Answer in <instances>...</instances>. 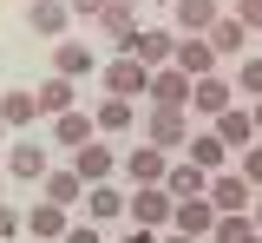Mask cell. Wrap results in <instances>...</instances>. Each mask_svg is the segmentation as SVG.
I'll return each instance as SVG.
<instances>
[{
  "label": "cell",
  "mask_w": 262,
  "mask_h": 243,
  "mask_svg": "<svg viewBox=\"0 0 262 243\" xmlns=\"http://www.w3.org/2000/svg\"><path fill=\"white\" fill-rule=\"evenodd\" d=\"M85 217H92V224H118V217H131V197L118 184H92V191H85Z\"/></svg>",
  "instance_id": "d6986e66"
},
{
  "label": "cell",
  "mask_w": 262,
  "mask_h": 243,
  "mask_svg": "<svg viewBox=\"0 0 262 243\" xmlns=\"http://www.w3.org/2000/svg\"><path fill=\"white\" fill-rule=\"evenodd\" d=\"M98 79H105L112 99H144V92H151V66H138L131 53H118L112 66H98Z\"/></svg>",
  "instance_id": "7a4b0ae2"
},
{
  "label": "cell",
  "mask_w": 262,
  "mask_h": 243,
  "mask_svg": "<svg viewBox=\"0 0 262 243\" xmlns=\"http://www.w3.org/2000/svg\"><path fill=\"white\" fill-rule=\"evenodd\" d=\"M164 243H203V237H184V230H177V237H164Z\"/></svg>",
  "instance_id": "8d00e7d4"
},
{
  "label": "cell",
  "mask_w": 262,
  "mask_h": 243,
  "mask_svg": "<svg viewBox=\"0 0 262 243\" xmlns=\"http://www.w3.org/2000/svg\"><path fill=\"white\" fill-rule=\"evenodd\" d=\"M131 59H138V66H151V72H158V66H177V33H170V27H144Z\"/></svg>",
  "instance_id": "7c38bea8"
},
{
  "label": "cell",
  "mask_w": 262,
  "mask_h": 243,
  "mask_svg": "<svg viewBox=\"0 0 262 243\" xmlns=\"http://www.w3.org/2000/svg\"><path fill=\"white\" fill-rule=\"evenodd\" d=\"M164 7H177V0H164Z\"/></svg>",
  "instance_id": "60d3db41"
},
{
  "label": "cell",
  "mask_w": 262,
  "mask_h": 243,
  "mask_svg": "<svg viewBox=\"0 0 262 243\" xmlns=\"http://www.w3.org/2000/svg\"><path fill=\"white\" fill-rule=\"evenodd\" d=\"M92 118H98V138H125L131 125H138V99H112L105 92V105H98Z\"/></svg>",
  "instance_id": "ffe728a7"
},
{
  "label": "cell",
  "mask_w": 262,
  "mask_h": 243,
  "mask_svg": "<svg viewBox=\"0 0 262 243\" xmlns=\"http://www.w3.org/2000/svg\"><path fill=\"white\" fill-rule=\"evenodd\" d=\"M203 39L216 46V59H249V53H243V46H249V27H243V20H236L229 7H223V20H216V27H210Z\"/></svg>",
  "instance_id": "ac0fdd59"
},
{
  "label": "cell",
  "mask_w": 262,
  "mask_h": 243,
  "mask_svg": "<svg viewBox=\"0 0 262 243\" xmlns=\"http://www.w3.org/2000/svg\"><path fill=\"white\" fill-rule=\"evenodd\" d=\"M33 99H39V118H59V112H72V105H79V86H72V79H59V72H46V79L33 86Z\"/></svg>",
  "instance_id": "2e32d148"
},
{
  "label": "cell",
  "mask_w": 262,
  "mask_h": 243,
  "mask_svg": "<svg viewBox=\"0 0 262 243\" xmlns=\"http://www.w3.org/2000/svg\"><path fill=\"white\" fill-rule=\"evenodd\" d=\"M66 7H72V20H98V13H105L112 0H66Z\"/></svg>",
  "instance_id": "d6a6232c"
},
{
  "label": "cell",
  "mask_w": 262,
  "mask_h": 243,
  "mask_svg": "<svg viewBox=\"0 0 262 243\" xmlns=\"http://www.w3.org/2000/svg\"><path fill=\"white\" fill-rule=\"evenodd\" d=\"M131 224H138V230H164V224H177V197H170L164 184H138V191H131Z\"/></svg>",
  "instance_id": "6da1fadb"
},
{
  "label": "cell",
  "mask_w": 262,
  "mask_h": 243,
  "mask_svg": "<svg viewBox=\"0 0 262 243\" xmlns=\"http://www.w3.org/2000/svg\"><path fill=\"white\" fill-rule=\"evenodd\" d=\"M27 27L59 46V39H72V33H66V27H72V7H66V0H33V7H27Z\"/></svg>",
  "instance_id": "9c48e42d"
},
{
  "label": "cell",
  "mask_w": 262,
  "mask_h": 243,
  "mask_svg": "<svg viewBox=\"0 0 262 243\" xmlns=\"http://www.w3.org/2000/svg\"><path fill=\"white\" fill-rule=\"evenodd\" d=\"M59 243H105V237H98V224H72Z\"/></svg>",
  "instance_id": "836d02e7"
},
{
  "label": "cell",
  "mask_w": 262,
  "mask_h": 243,
  "mask_svg": "<svg viewBox=\"0 0 262 243\" xmlns=\"http://www.w3.org/2000/svg\"><path fill=\"white\" fill-rule=\"evenodd\" d=\"M210 132H216V138H223L229 151H236V158H243V151H249V145H256V118H249V112H243V105H229L223 118H210Z\"/></svg>",
  "instance_id": "9a60e30c"
},
{
  "label": "cell",
  "mask_w": 262,
  "mask_h": 243,
  "mask_svg": "<svg viewBox=\"0 0 262 243\" xmlns=\"http://www.w3.org/2000/svg\"><path fill=\"white\" fill-rule=\"evenodd\" d=\"M125 177H131V184H164V177H170V151H158L151 138H144V145H131Z\"/></svg>",
  "instance_id": "30bf717a"
},
{
  "label": "cell",
  "mask_w": 262,
  "mask_h": 243,
  "mask_svg": "<svg viewBox=\"0 0 262 243\" xmlns=\"http://www.w3.org/2000/svg\"><path fill=\"white\" fill-rule=\"evenodd\" d=\"M256 46H262V33H256Z\"/></svg>",
  "instance_id": "7bdbcfd3"
},
{
  "label": "cell",
  "mask_w": 262,
  "mask_h": 243,
  "mask_svg": "<svg viewBox=\"0 0 262 243\" xmlns=\"http://www.w3.org/2000/svg\"><path fill=\"white\" fill-rule=\"evenodd\" d=\"M53 72H59V79H85V72H92L85 39H59V46H53Z\"/></svg>",
  "instance_id": "4316f807"
},
{
  "label": "cell",
  "mask_w": 262,
  "mask_h": 243,
  "mask_svg": "<svg viewBox=\"0 0 262 243\" xmlns=\"http://www.w3.org/2000/svg\"><path fill=\"white\" fill-rule=\"evenodd\" d=\"M236 171H243V177H249V184H256V191H262V138L249 145L243 158H236Z\"/></svg>",
  "instance_id": "4dcf8cb0"
},
{
  "label": "cell",
  "mask_w": 262,
  "mask_h": 243,
  "mask_svg": "<svg viewBox=\"0 0 262 243\" xmlns=\"http://www.w3.org/2000/svg\"><path fill=\"white\" fill-rule=\"evenodd\" d=\"M229 105H236V92H229V79H223V72L196 79V92H190V112H196V118H223Z\"/></svg>",
  "instance_id": "4fadbf2b"
},
{
  "label": "cell",
  "mask_w": 262,
  "mask_h": 243,
  "mask_svg": "<svg viewBox=\"0 0 262 243\" xmlns=\"http://www.w3.org/2000/svg\"><path fill=\"white\" fill-rule=\"evenodd\" d=\"M0 138H13V132H7V118H0Z\"/></svg>",
  "instance_id": "f35d334b"
},
{
  "label": "cell",
  "mask_w": 262,
  "mask_h": 243,
  "mask_svg": "<svg viewBox=\"0 0 262 243\" xmlns=\"http://www.w3.org/2000/svg\"><path fill=\"white\" fill-rule=\"evenodd\" d=\"M249 217H256V230H262V197H256V210H249Z\"/></svg>",
  "instance_id": "74e56055"
},
{
  "label": "cell",
  "mask_w": 262,
  "mask_h": 243,
  "mask_svg": "<svg viewBox=\"0 0 262 243\" xmlns=\"http://www.w3.org/2000/svg\"><path fill=\"white\" fill-rule=\"evenodd\" d=\"M190 92H196V79L184 66H158L151 72V105H177V112H190Z\"/></svg>",
  "instance_id": "52a82bcc"
},
{
  "label": "cell",
  "mask_w": 262,
  "mask_h": 243,
  "mask_svg": "<svg viewBox=\"0 0 262 243\" xmlns=\"http://www.w3.org/2000/svg\"><path fill=\"white\" fill-rule=\"evenodd\" d=\"M46 145L39 138H7V177L13 184H46Z\"/></svg>",
  "instance_id": "277c9868"
},
{
  "label": "cell",
  "mask_w": 262,
  "mask_h": 243,
  "mask_svg": "<svg viewBox=\"0 0 262 243\" xmlns=\"http://www.w3.org/2000/svg\"><path fill=\"white\" fill-rule=\"evenodd\" d=\"M53 138H59L66 151H79V145L98 138V118L85 112V105H72V112H59V118H53Z\"/></svg>",
  "instance_id": "e0dca14e"
},
{
  "label": "cell",
  "mask_w": 262,
  "mask_h": 243,
  "mask_svg": "<svg viewBox=\"0 0 262 243\" xmlns=\"http://www.w3.org/2000/svg\"><path fill=\"white\" fill-rule=\"evenodd\" d=\"M236 92L256 105L262 99V53H249V59H236Z\"/></svg>",
  "instance_id": "f1b7e54d"
},
{
  "label": "cell",
  "mask_w": 262,
  "mask_h": 243,
  "mask_svg": "<svg viewBox=\"0 0 262 243\" xmlns=\"http://www.w3.org/2000/svg\"><path fill=\"white\" fill-rule=\"evenodd\" d=\"M184 158H190L196 171H210V177H216V171H229V158H236V151H229V145L216 138V132H196V138H190V151H184Z\"/></svg>",
  "instance_id": "7402d4cb"
},
{
  "label": "cell",
  "mask_w": 262,
  "mask_h": 243,
  "mask_svg": "<svg viewBox=\"0 0 262 243\" xmlns=\"http://www.w3.org/2000/svg\"><path fill=\"white\" fill-rule=\"evenodd\" d=\"M210 204H216V217H243V210H256V184L243 171H216L210 177Z\"/></svg>",
  "instance_id": "3957f363"
},
{
  "label": "cell",
  "mask_w": 262,
  "mask_h": 243,
  "mask_svg": "<svg viewBox=\"0 0 262 243\" xmlns=\"http://www.w3.org/2000/svg\"><path fill=\"white\" fill-rule=\"evenodd\" d=\"M125 7H138V0H125Z\"/></svg>",
  "instance_id": "b9f144b4"
},
{
  "label": "cell",
  "mask_w": 262,
  "mask_h": 243,
  "mask_svg": "<svg viewBox=\"0 0 262 243\" xmlns=\"http://www.w3.org/2000/svg\"><path fill=\"white\" fill-rule=\"evenodd\" d=\"M170 13H177V39H196V33H210V27L223 20V7H216V0H177Z\"/></svg>",
  "instance_id": "5bb4252c"
},
{
  "label": "cell",
  "mask_w": 262,
  "mask_h": 243,
  "mask_svg": "<svg viewBox=\"0 0 262 243\" xmlns=\"http://www.w3.org/2000/svg\"><path fill=\"white\" fill-rule=\"evenodd\" d=\"M0 191H7V177H0Z\"/></svg>",
  "instance_id": "ab89813d"
},
{
  "label": "cell",
  "mask_w": 262,
  "mask_h": 243,
  "mask_svg": "<svg viewBox=\"0 0 262 243\" xmlns=\"http://www.w3.org/2000/svg\"><path fill=\"white\" fill-rule=\"evenodd\" d=\"M177 66L190 72V79H210V72L223 66V59H216V46H210V39L196 33V39H177Z\"/></svg>",
  "instance_id": "cb8c5ba5"
},
{
  "label": "cell",
  "mask_w": 262,
  "mask_h": 243,
  "mask_svg": "<svg viewBox=\"0 0 262 243\" xmlns=\"http://www.w3.org/2000/svg\"><path fill=\"white\" fill-rule=\"evenodd\" d=\"M164 191H170L177 204H184V197H210V171H196L190 158H177V165H170V177H164Z\"/></svg>",
  "instance_id": "603a6c76"
},
{
  "label": "cell",
  "mask_w": 262,
  "mask_h": 243,
  "mask_svg": "<svg viewBox=\"0 0 262 243\" xmlns=\"http://www.w3.org/2000/svg\"><path fill=\"white\" fill-rule=\"evenodd\" d=\"M144 138L158 145V151H184V138H190V112H177V105H151Z\"/></svg>",
  "instance_id": "5b68a950"
},
{
  "label": "cell",
  "mask_w": 262,
  "mask_h": 243,
  "mask_svg": "<svg viewBox=\"0 0 262 243\" xmlns=\"http://www.w3.org/2000/svg\"><path fill=\"white\" fill-rule=\"evenodd\" d=\"M249 118H256V138H262V99H256V105H249Z\"/></svg>",
  "instance_id": "d590c367"
},
{
  "label": "cell",
  "mask_w": 262,
  "mask_h": 243,
  "mask_svg": "<svg viewBox=\"0 0 262 243\" xmlns=\"http://www.w3.org/2000/svg\"><path fill=\"white\" fill-rule=\"evenodd\" d=\"M210 243H262L256 217L243 210V217H216V230H210Z\"/></svg>",
  "instance_id": "83f0119b"
},
{
  "label": "cell",
  "mask_w": 262,
  "mask_h": 243,
  "mask_svg": "<svg viewBox=\"0 0 262 243\" xmlns=\"http://www.w3.org/2000/svg\"><path fill=\"white\" fill-rule=\"evenodd\" d=\"M72 171L85 177V184H112V171H118V151H112L105 138H92V145H79V151H72Z\"/></svg>",
  "instance_id": "ba28073f"
},
{
  "label": "cell",
  "mask_w": 262,
  "mask_h": 243,
  "mask_svg": "<svg viewBox=\"0 0 262 243\" xmlns=\"http://www.w3.org/2000/svg\"><path fill=\"white\" fill-rule=\"evenodd\" d=\"M66 230H72V210H66V204H53V197L27 204V237L33 243H59Z\"/></svg>",
  "instance_id": "8992f818"
},
{
  "label": "cell",
  "mask_w": 262,
  "mask_h": 243,
  "mask_svg": "<svg viewBox=\"0 0 262 243\" xmlns=\"http://www.w3.org/2000/svg\"><path fill=\"white\" fill-rule=\"evenodd\" d=\"M125 243H164V237H158V230H138V224H131V237H125Z\"/></svg>",
  "instance_id": "e575fe53"
},
{
  "label": "cell",
  "mask_w": 262,
  "mask_h": 243,
  "mask_svg": "<svg viewBox=\"0 0 262 243\" xmlns=\"http://www.w3.org/2000/svg\"><path fill=\"white\" fill-rule=\"evenodd\" d=\"M229 13H236V20H243V27H249V33H262V0H236V7H229Z\"/></svg>",
  "instance_id": "1f68e13d"
},
{
  "label": "cell",
  "mask_w": 262,
  "mask_h": 243,
  "mask_svg": "<svg viewBox=\"0 0 262 243\" xmlns=\"http://www.w3.org/2000/svg\"><path fill=\"white\" fill-rule=\"evenodd\" d=\"M13 237H27V210H13L0 197V243H13Z\"/></svg>",
  "instance_id": "f546056e"
},
{
  "label": "cell",
  "mask_w": 262,
  "mask_h": 243,
  "mask_svg": "<svg viewBox=\"0 0 262 243\" xmlns=\"http://www.w3.org/2000/svg\"><path fill=\"white\" fill-rule=\"evenodd\" d=\"M177 230L210 243V230H216V204H210V197H184V204H177Z\"/></svg>",
  "instance_id": "484cf974"
},
{
  "label": "cell",
  "mask_w": 262,
  "mask_h": 243,
  "mask_svg": "<svg viewBox=\"0 0 262 243\" xmlns=\"http://www.w3.org/2000/svg\"><path fill=\"white\" fill-rule=\"evenodd\" d=\"M0 118H7V132H27L33 118H39V99H33V86H7V92H0Z\"/></svg>",
  "instance_id": "44dd1931"
},
{
  "label": "cell",
  "mask_w": 262,
  "mask_h": 243,
  "mask_svg": "<svg viewBox=\"0 0 262 243\" xmlns=\"http://www.w3.org/2000/svg\"><path fill=\"white\" fill-rule=\"evenodd\" d=\"M27 7H33V0H27Z\"/></svg>",
  "instance_id": "ee69618b"
},
{
  "label": "cell",
  "mask_w": 262,
  "mask_h": 243,
  "mask_svg": "<svg viewBox=\"0 0 262 243\" xmlns=\"http://www.w3.org/2000/svg\"><path fill=\"white\" fill-rule=\"evenodd\" d=\"M98 27L112 33V46H118V53H138V33H144V27H138V7H125V0H112V7L98 13Z\"/></svg>",
  "instance_id": "8fae6325"
},
{
  "label": "cell",
  "mask_w": 262,
  "mask_h": 243,
  "mask_svg": "<svg viewBox=\"0 0 262 243\" xmlns=\"http://www.w3.org/2000/svg\"><path fill=\"white\" fill-rule=\"evenodd\" d=\"M85 191H92V184L72 171V165H66V171H46V184H39V197H53V204H66V210H79Z\"/></svg>",
  "instance_id": "d4e9b609"
}]
</instances>
